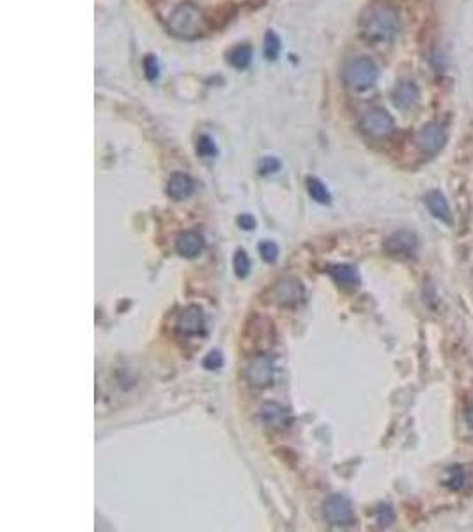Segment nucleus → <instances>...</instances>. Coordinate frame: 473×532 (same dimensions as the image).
<instances>
[{
    "instance_id": "obj_7",
    "label": "nucleus",
    "mask_w": 473,
    "mask_h": 532,
    "mask_svg": "<svg viewBox=\"0 0 473 532\" xmlns=\"http://www.w3.org/2000/svg\"><path fill=\"white\" fill-rule=\"evenodd\" d=\"M247 378L250 385L257 389H266L273 384L275 378V362L269 355H257L247 367Z\"/></svg>"
},
{
    "instance_id": "obj_25",
    "label": "nucleus",
    "mask_w": 473,
    "mask_h": 532,
    "mask_svg": "<svg viewBox=\"0 0 473 532\" xmlns=\"http://www.w3.org/2000/svg\"><path fill=\"white\" fill-rule=\"evenodd\" d=\"M202 364H204L206 369H209V371H213V369H220V367L223 366V357H222V353H220V352H211V353H208V355H206V359H204V362H202Z\"/></svg>"
},
{
    "instance_id": "obj_29",
    "label": "nucleus",
    "mask_w": 473,
    "mask_h": 532,
    "mask_svg": "<svg viewBox=\"0 0 473 532\" xmlns=\"http://www.w3.org/2000/svg\"><path fill=\"white\" fill-rule=\"evenodd\" d=\"M464 419H467L468 428H472V430H473V405L467 410V416H464Z\"/></svg>"
},
{
    "instance_id": "obj_3",
    "label": "nucleus",
    "mask_w": 473,
    "mask_h": 532,
    "mask_svg": "<svg viewBox=\"0 0 473 532\" xmlns=\"http://www.w3.org/2000/svg\"><path fill=\"white\" fill-rule=\"evenodd\" d=\"M378 66L369 57H355L344 67V82L355 91H365L378 80Z\"/></svg>"
},
{
    "instance_id": "obj_11",
    "label": "nucleus",
    "mask_w": 473,
    "mask_h": 532,
    "mask_svg": "<svg viewBox=\"0 0 473 532\" xmlns=\"http://www.w3.org/2000/svg\"><path fill=\"white\" fill-rule=\"evenodd\" d=\"M262 423L273 430H286L291 424V416L279 403H266L261 408Z\"/></svg>"
},
{
    "instance_id": "obj_17",
    "label": "nucleus",
    "mask_w": 473,
    "mask_h": 532,
    "mask_svg": "<svg viewBox=\"0 0 473 532\" xmlns=\"http://www.w3.org/2000/svg\"><path fill=\"white\" fill-rule=\"evenodd\" d=\"M252 60V48L248 45H238L229 52V63L238 70H243L250 64Z\"/></svg>"
},
{
    "instance_id": "obj_27",
    "label": "nucleus",
    "mask_w": 473,
    "mask_h": 532,
    "mask_svg": "<svg viewBox=\"0 0 473 532\" xmlns=\"http://www.w3.org/2000/svg\"><path fill=\"white\" fill-rule=\"evenodd\" d=\"M238 226L245 231H252L255 226H257V222H255V219L250 215V213H243V215L238 219Z\"/></svg>"
},
{
    "instance_id": "obj_24",
    "label": "nucleus",
    "mask_w": 473,
    "mask_h": 532,
    "mask_svg": "<svg viewBox=\"0 0 473 532\" xmlns=\"http://www.w3.org/2000/svg\"><path fill=\"white\" fill-rule=\"evenodd\" d=\"M259 254L266 263H275L279 259V247L273 241H262L259 245Z\"/></svg>"
},
{
    "instance_id": "obj_26",
    "label": "nucleus",
    "mask_w": 473,
    "mask_h": 532,
    "mask_svg": "<svg viewBox=\"0 0 473 532\" xmlns=\"http://www.w3.org/2000/svg\"><path fill=\"white\" fill-rule=\"evenodd\" d=\"M144 67H145V75H148L149 80H152V78L158 77V63H156V59L152 55L145 57Z\"/></svg>"
},
{
    "instance_id": "obj_18",
    "label": "nucleus",
    "mask_w": 473,
    "mask_h": 532,
    "mask_svg": "<svg viewBox=\"0 0 473 532\" xmlns=\"http://www.w3.org/2000/svg\"><path fill=\"white\" fill-rule=\"evenodd\" d=\"M307 188H308V194H311V197L314 199V201L321 202V205H328V202L332 201L330 192L326 190L325 185H323L319 180H316V178H308Z\"/></svg>"
},
{
    "instance_id": "obj_8",
    "label": "nucleus",
    "mask_w": 473,
    "mask_h": 532,
    "mask_svg": "<svg viewBox=\"0 0 473 532\" xmlns=\"http://www.w3.org/2000/svg\"><path fill=\"white\" fill-rule=\"evenodd\" d=\"M418 238L411 231H397L385 241L386 254L392 258H413L417 254Z\"/></svg>"
},
{
    "instance_id": "obj_1",
    "label": "nucleus",
    "mask_w": 473,
    "mask_h": 532,
    "mask_svg": "<svg viewBox=\"0 0 473 532\" xmlns=\"http://www.w3.org/2000/svg\"><path fill=\"white\" fill-rule=\"evenodd\" d=\"M358 27L369 43L379 45L392 41L401 28L399 9L389 0H374L362 11Z\"/></svg>"
},
{
    "instance_id": "obj_20",
    "label": "nucleus",
    "mask_w": 473,
    "mask_h": 532,
    "mask_svg": "<svg viewBox=\"0 0 473 532\" xmlns=\"http://www.w3.org/2000/svg\"><path fill=\"white\" fill-rule=\"evenodd\" d=\"M233 266L238 277L240 278L247 277L248 271H250V259H248L247 252L236 251V254H234V259H233Z\"/></svg>"
},
{
    "instance_id": "obj_10",
    "label": "nucleus",
    "mask_w": 473,
    "mask_h": 532,
    "mask_svg": "<svg viewBox=\"0 0 473 532\" xmlns=\"http://www.w3.org/2000/svg\"><path fill=\"white\" fill-rule=\"evenodd\" d=\"M204 330V313L199 305H188L177 320V332L181 335H197Z\"/></svg>"
},
{
    "instance_id": "obj_13",
    "label": "nucleus",
    "mask_w": 473,
    "mask_h": 532,
    "mask_svg": "<svg viewBox=\"0 0 473 532\" xmlns=\"http://www.w3.org/2000/svg\"><path fill=\"white\" fill-rule=\"evenodd\" d=\"M328 275L344 289H357L360 286V275L357 268L350 265H332L328 266Z\"/></svg>"
},
{
    "instance_id": "obj_16",
    "label": "nucleus",
    "mask_w": 473,
    "mask_h": 532,
    "mask_svg": "<svg viewBox=\"0 0 473 532\" xmlns=\"http://www.w3.org/2000/svg\"><path fill=\"white\" fill-rule=\"evenodd\" d=\"M167 192L172 199L176 201H181V199H187L194 194V181L187 176V174L176 173L170 176L169 180V187H167Z\"/></svg>"
},
{
    "instance_id": "obj_14",
    "label": "nucleus",
    "mask_w": 473,
    "mask_h": 532,
    "mask_svg": "<svg viewBox=\"0 0 473 532\" xmlns=\"http://www.w3.org/2000/svg\"><path fill=\"white\" fill-rule=\"evenodd\" d=\"M425 205H428L429 212L435 219L442 220L445 224H452V213H450V206L447 202L445 195L438 190H433L431 194L425 197Z\"/></svg>"
},
{
    "instance_id": "obj_23",
    "label": "nucleus",
    "mask_w": 473,
    "mask_h": 532,
    "mask_svg": "<svg viewBox=\"0 0 473 532\" xmlns=\"http://www.w3.org/2000/svg\"><path fill=\"white\" fill-rule=\"evenodd\" d=\"M280 52V39L275 32H268L266 34V43H265V53L266 59H277Z\"/></svg>"
},
{
    "instance_id": "obj_6",
    "label": "nucleus",
    "mask_w": 473,
    "mask_h": 532,
    "mask_svg": "<svg viewBox=\"0 0 473 532\" xmlns=\"http://www.w3.org/2000/svg\"><path fill=\"white\" fill-rule=\"evenodd\" d=\"M269 296H272V302L280 307H296L304 300L305 289L298 278L287 277L273 286Z\"/></svg>"
},
{
    "instance_id": "obj_15",
    "label": "nucleus",
    "mask_w": 473,
    "mask_h": 532,
    "mask_svg": "<svg viewBox=\"0 0 473 532\" xmlns=\"http://www.w3.org/2000/svg\"><path fill=\"white\" fill-rule=\"evenodd\" d=\"M392 99H394V103H396L397 109H403V110L411 109V107H413L418 99V87L410 80L401 82V84L394 89Z\"/></svg>"
},
{
    "instance_id": "obj_5",
    "label": "nucleus",
    "mask_w": 473,
    "mask_h": 532,
    "mask_svg": "<svg viewBox=\"0 0 473 532\" xmlns=\"http://www.w3.org/2000/svg\"><path fill=\"white\" fill-rule=\"evenodd\" d=\"M325 520L333 527H350L355 523V511L344 495H332L323 504Z\"/></svg>"
},
{
    "instance_id": "obj_19",
    "label": "nucleus",
    "mask_w": 473,
    "mask_h": 532,
    "mask_svg": "<svg viewBox=\"0 0 473 532\" xmlns=\"http://www.w3.org/2000/svg\"><path fill=\"white\" fill-rule=\"evenodd\" d=\"M376 522H378L379 527H390L394 522H396V513H394V508L389 504H379L376 508Z\"/></svg>"
},
{
    "instance_id": "obj_4",
    "label": "nucleus",
    "mask_w": 473,
    "mask_h": 532,
    "mask_svg": "<svg viewBox=\"0 0 473 532\" xmlns=\"http://www.w3.org/2000/svg\"><path fill=\"white\" fill-rule=\"evenodd\" d=\"M360 128L367 137L382 141V139L390 137L394 134L396 124H394L392 116L386 110L372 109L364 114V117L360 121Z\"/></svg>"
},
{
    "instance_id": "obj_22",
    "label": "nucleus",
    "mask_w": 473,
    "mask_h": 532,
    "mask_svg": "<svg viewBox=\"0 0 473 532\" xmlns=\"http://www.w3.org/2000/svg\"><path fill=\"white\" fill-rule=\"evenodd\" d=\"M445 487H449L450 490H461L464 484V472L461 470V467H452V469L447 472Z\"/></svg>"
},
{
    "instance_id": "obj_21",
    "label": "nucleus",
    "mask_w": 473,
    "mask_h": 532,
    "mask_svg": "<svg viewBox=\"0 0 473 532\" xmlns=\"http://www.w3.org/2000/svg\"><path fill=\"white\" fill-rule=\"evenodd\" d=\"M197 153L202 158H213L216 155V146L213 139L208 137V135H201L197 139Z\"/></svg>"
},
{
    "instance_id": "obj_12",
    "label": "nucleus",
    "mask_w": 473,
    "mask_h": 532,
    "mask_svg": "<svg viewBox=\"0 0 473 532\" xmlns=\"http://www.w3.org/2000/svg\"><path fill=\"white\" fill-rule=\"evenodd\" d=\"M204 249V238L195 231L181 233L176 240V252L183 258H195Z\"/></svg>"
},
{
    "instance_id": "obj_9",
    "label": "nucleus",
    "mask_w": 473,
    "mask_h": 532,
    "mask_svg": "<svg viewBox=\"0 0 473 532\" xmlns=\"http://www.w3.org/2000/svg\"><path fill=\"white\" fill-rule=\"evenodd\" d=\"M445 141H447L445 130H443L442 124H438V123L425 124V126L422 128L417 135V146L421 148V151L424 153V155H429V156L442 151L443 146H445Z\"/></svg>"
},
{
    "instance_id": "obj_28",
    "label": "nucleus",
    "mask_w": 473,
    "mask_h": 532,
    "mask_svg": "<svg viewBox=\"0 0 473 532\" xmlns=\"http://www.w3.org/2000/svg\"><path fill=\"white\" fill-rule=\"evenodd\" d=\"M275 170H279V162H277V160H273V158L262 160V163H261V173L262 174L275 173Z\"/></svg>"
},
{
    "instance_id": "obj_2",
    "label": "nucleus",
    "mask_w": 473,
    "mask_h": 532,
    "mask_svg": "<svg viewBox=\"0 0 473 532\" xmlns=\"http://www.w3.org/2000/svg\"><path fill=\"white\" fill-rule=\"evenodd\" d=\"M169 31L183 39H194L204 31V14L194 2H183L174 9L169 20Z\"/></svg>"
}]
</instances>
